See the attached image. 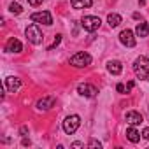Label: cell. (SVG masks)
Segmentation results:
<instances>
[{"label": "cell", "instance_id": "cell-1", "mask_svg": "<svg viewBox=\"0 0 149 149\" xmlns=\"http://www.w3.org/2000/svg\"><path fill=\"white\" fill-rule=\"evenodd\" d=\"M133 70H135V74H137L140 79H146L147 72H149V60H147L146 56L137 58L135 63H133Z\"/></svg>", "mask_w": 149, "mask_h": 149}, {"label": "cell", "instance_id": "cell-2", "mask_svg": "<svg viewBox=\"0 0 149 149\" xmlns=\"http://www.w3.org/2000/svg\"><path fill=\"white\" fill-rule=\"evenodd\" d=\"M79 125H81V118L79 116H68L65 121H63V132L67 133V135H72V133H76L77 132V128H79Z\"/></svg>", "mask_w": 149, "mask_h": 149}, {"label": "cell", "instance_id": "cell-3", "mask_svg": "<svg viewBox=\"0 0 149 149\" xmlns=\"http://www.w3.org/2000/svg\"><path fill=\"white\" fill-rule=\"evenodd\" d=\"M25 33H26V39H28L32 44H35V46H39V44L42 42V39H44V35H42V32H40V28H39L37 25H30V26L25 30Z\"/></svg>", "mask_w": 149, "mask_h": 149}, {"label": "cell", "instance_id": "cell-4", "mask_svg": "<svg viewBox=\"0 0 149 149\" xmlns=\"http://www.w3.org/2000/svg\"><path fill=\"white\" fill-rule=\"evenodd\" d=\"M91 63V56L88 54V53H76V54H74L72 58H70V65L72 67H86V65H90Z\"/></svg>", "mask_w": 149, "mask_h": 149}, {"label": "cell", "instance_id": "cell-5", "mask_svg": "<svg viewBox=\"0 0 149 149\" xmlns=\"http://www.w3.org/2000/svg\"><path fill=\"white\" fill-rule=\"evenodd\" d=\"M81 25H83V28L86 32H97L100 28V18H97V16H86V18H83Z\"/></svg>", "mask_w": 149, "mask_h": 149}, {"label": "cell", "instance_id": "cell-6", "mask_svg": "<svg viewBox=\"0 0 149 149\" xmlns=\"http://www.w3.org/2000/svg\"><path fill=\"white\" fill-rule=\"evenodd\" d=\"M30 19L33 21V23H42V25H53V18H51V14L47 13V11H42V13H33L32 16H30Z\"/></svg>", "mask_w": 149, "mask_h": 149}, {"label": "cell", "instance_id": "cell-7", "mask_svg": "<svg viewBox=\"0 0 149 149\" xmlns=\"http://www.w3.org/2000/svg\"><path fill=\"white\" fill-rule=\"evenodd\" d=\"M119 40H121V44H125V46H128V47H133L135 46V39H133V32L132 30H123L121 33H119Z\"/></svg>", "mask_w": 149, "mask_h": 149}, {"label": "cell", "instance_id": "cell-8", "mask_svg": "<svg viewBox=\"0 0 149 149\" xmlns=\"http://www.w3.org/2000/svg\"><path fill=\"white\" fill-rule=\"evenodd\" d=\"M77 91H79V95H83V97H95L97 93H98V90L95 88V86H91V84H79V88H77Z\"/></svg>", "mask_w": 149, "mask_h": 149}, {"label": "cell", "instance_id": "cell-9", "mask_svg": "<svg viewBox=\"0 0 149 149\" xmlns=\"http://www.w3.org/2000/svg\"><path fill=\"white\" fill-rule=\"evenodd\" d=\"M54 102H56L54 97H44V98H40V100L37 102V109H39V111H49V109L54 105Z\"/></svg>", "mask_w": 149, "mask_h": 149}, {"label": "cell", "instance_id": "cell-10", "mask_svg": "<svg viewBox=\"0 0 149 149\" xmlns=\"http://www.w3.org/2000/svg\"><path fill=\"white\" fill-rule=\"evenodd\" d=\"M21 49H23V46H21V42L18 40V39H9L7 40V44H6V51H9V53H21Z\"/></svg>", "mask_w": 149, "mask_h": 149}, {"label": "cell", "instance_id": "cell-11", "mask_svg": "<svg viewBox=\"0 0 149 149\" xmlns=\"http://www.w3.org/2000/svg\"><path fill=\"white\" fill-rule=\"evenodd\" d=\"M19 86H21V81H19L18 77H7V79H6V90H7L9 93L18 91Z\"/></svg>", "mask_w": 149, "mask_h": 149}, {"label": "cell", "instance_id": "cell-12", "mask_svg": "<svg viewBox=\"0 0 149 149\" xmlns=\"http://www.w3.org/2000/svg\"><path fill=\"white\" fill-rule=\"evenodd\" d=\"M126 121L130 123V125H140L142 123V114L140 112H137V111H130V112H126Z\"/></svg>", "mask_w": 149, "mask_h": 149}, {"label": "cell", "instance_id": "cell-13", "mask_svg": "<svg viewBox=\"0 0 149 149\" xmlns=\"http://www.w3.org/2000/svg\"><path fill=\"white\" fill-rule=\"evenodd\" d=\"M107 70L111 72V74H114V76H118V74H121V70H123V67H121V63L119 61H109L107 63Z\"/></svg>", "mask_w": 149, "mask_h": 149}, {"label": "cell", "instance_id": "cell-14", "mask_svg": "<svg viewBox=\"0 0 149 149\" xmlns=\"http://www.w3.org/2000/svg\"><path fill=\"white\" fill-rule=\"evenodd\" d=\"M72 7L74 9H84V7H91V0H72Z\"/></svg>", "mask_w": 149, "mask_h": 149}, {"label": "cell", "instance_id": "cell-15", "mask_svg": "<svg viewBox=\"0 0 149 149\" xmlns=\"http://www.w3.org/2000/svg\"><path fill=\"white\" fill-rule=\"evenodd\" d=\"M126 139H128L130 142H133V144H135V142H139V140H140V133H139L135 128H128V130H126Z\"/></svg>", "mask_w": 149, "mask_h": 149}, {"label": "cell", "instance_id": "cell-16", "mask_svg": "<svg viewBox=\"0 0 149 149\" xmlns=\"http://www.w3.org/2000/svg\"><path fill=\"white\" fill-rule=\"evenodd\" d=\"M107 23H109L111 28H116V26L121 23V16H119V14H109V16H107Z\"/></svg>", "mask_w": 149, "mask_h": 149}, {"label": "cell", "instance_id": "cell-17", "mask_svg": "<svg viewBox=\"0 0 149 149\" xmlns=\"http://www.w3.org/2000/svg\"><path fill=\"white\" fill-rule=\"evenodd\" d=\"M135 32H137V35H139V37H147L149 28H147V25H146V23H139V25H137V28H135Z\"/></svg>", "mask_w": 149, "mask_h": 149}, {"label": "cell", "instance_id": "cell-18", "mask_svg": "<svg viewBox=\"0 0 149 149\" xmlns=\"http://www.w3.org/2000/svg\"><path fill=\"white\" fill-rule=\"evenodd\" d=\"M9 11H11L13 14H21V13H23L21 6H19V4H16V2H13V4L9 6Z\"/></svg>", "mask_w": 149, "mask_h": 149}, {"label": "cell", "instance_id": "cell-19", "mask_svg": "<svg viewBox=\"0 0 149 149\" xmlns=\"http://www.w3.org/2000/svg\"><path fill=\"white\" fill-rule=\"evenodd\" d=\"M60 40H61V35H56V37H54V42H53V44H51V46H49V47H47V49H49V51H51V49H53V47H54V46H58V44H60Z\"/></svg>", "mask_w": 149, "mask_h": 149}, {"label": "cell", "instance_id": "cell-20", "mask_svg": "<svg viewBox=\"0 0 149 149\" xmlns=\"http://www.w3.org/2000/svg\"><path fill=\"white\" fill-rule=\"evenodd\" d=\"M28 4H30L32 7H37V6H40V4H42V0H28Z\"/></svg>", "mask_w": 149, "mask_h": 149}, {"label": "cell", "instance_id": "cell-21", "mask_svg": "<svg viewBox=\"0 0 149 149\" xmlns=\"http://www.w3.org/2000/svg\"><path fill=\"white\" fill-rule=\"evenodd\" d=\"M90 147H102V144H100L98 140H91V142H90Z\"/></svg>", "mask_w": 149, "mask_h": 149}, {"label": "cell", "instance_id": "cell-22", "mask_svg": "<svg viewBox=\"0 0 149 149\" xmlns=\"http://www.w3.org/2000/svg\"><path fill=\"white\" fill-rule=\"evenodd\" d=\"M116 90H118L119 93H125V91H126V88H125L123 84H118V86H116Z\"/></svg>", "mask_w": 149, "mask_h": 149}, {"label": "cell", "instance_id": "cell-23", "mask_svg": "<svg viewBox=\"0 0 149 149\" xmlns=\"http://www.w3.org/2000/svg\"><path fill=\"white\" fill-rule=\"evenodd\" d=\"M142 137H144V139H149V128H144V132H142Z\"/></svg>", "mask_w": 149, "mask_h": 149}, {"label": "cell", "instance_id": "cell-24", "mask_svg": "<svg viewBox=\"0 0 149 149\" xmlns=\"http://www.w3.org/2000/svg\"><path fill=\"white\" fill-rule=\"evenodd\" d=\"M132 88H133V81H130V83H128V84H126V93H128V91H130V90H132Z\"/></svg>", "mask_w": 149, "mask_h": 149}, {"label": "cell", "instance_id": "cell-25", "mask_svg": "<svg viewBox=\"0 0 149 149\" xmlns=\"http://www.w3.org/2000/svg\"><path fill=\"white\" fill-rule=\"evenodd\" d=\"M72 147H84V146H83L81 142H74V144H72Z\"/></svg>", "mask_w": 149, "mask_h": 149}, {"label": "cell", "instance_id": "cell-26", "mask_svg": "<svg viewBox=\"0 0 149 149\" xmlns=\"http://www.w3.org/2000/svg\"><path fill=\"white\" fill-rule=\"evenodd\" d=\"M23 146H30V140L28 139H23Z\"/></svg>", "mask_w": 149, "mask_h": 149}, {"label": "cell", "instance_id": "cell-27", "mask_svg": "<svg viewBox=\"0 0 149 149\" xmlns=\"http://www.w3.org/2000/svg\"><path fill=\"white\" fill-rule=\"evenodd\" d=\"M146 79H147V81H149V72H147V76H146Z\"/></svg>", "mask_w": 149, "mask_h": 149}, {"label": "cell", "instance_id": "cell-28", "mask_svg": "<svg viewBox=\"0 0 149 149\" xmlns=\"http://www.w3.org/2000/svg\"><path fill=\"white\" fill-rule=\"evenodd\" d=\"M139 2H140V4H144V2H146V0H139Z\"/></svg>", "mask_w": 149, "mask_h": 149}]
</instances>
